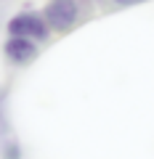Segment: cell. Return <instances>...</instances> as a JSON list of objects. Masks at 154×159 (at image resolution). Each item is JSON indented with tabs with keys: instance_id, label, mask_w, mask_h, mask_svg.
Listing matches in <instances>:
<instances>
[{
	"instance_id": "1",
	"label": "cell",
	"mask_w": 154,
	"mask_h": 159,
	"mask_svg": "<svg viewBox=\"0 0 154 159\" xmlns=\"http://www.w3.org/2000/svg\"><path fill=\"white\" fill-rule=\"evenodd\" d=\"M96 0H48L43 6L48 27L53 34H69L96 16Z\"/></svg>"
},
{
	"instance_id": "2",
	"label": "cell",
	"mask_w": 154,
	"mask_h": 159,
	"mask_svg": "<svg viewBox=\"0 0 154 159\" xmlns=\"http://www.w3.org/2000/svg\"><path fill=\"white\" fill-rule=\"evenodd\" d=\"M6 34H13V37H29V40H37V43L45 45L48 40H51L53 29L48 27L43 11L21 8V11H16V13L6 21Z\"/></svg>"
},
{
	"instance_id": "3",
	"label": "cell",
	"mask_w": 154,
	"mask_h": 159,
	"mask_svg": "<svg viewBox=\"0 0 154 159\" xmlns=\"http://www.w3.org/2000/svg\"><path fill=\"white\" fill-rule=\"evenodd\" d=\"M43 53V43L37 40H29V37H13L8 34L6 43H3V58H6L8 66H29L32 61H37Z\"/></svg>"
},
{
	"instance_id": "4",
	"label": "cell",
	"mask_w": 154,
	"mask_h": 159,
	"mask_svg": "<svg viewBox=\"0 0 154 159\" xmlns=\"http://www.w3.org/2000/svg\"><path fill=\"white\" fill-rule=\"evenodd\" d=\"M8 98H11V88L0 85V141L11 135V119H8Z\"/></svg>"
},
{
	"instance_id": "5",
	"label": "cell",
	"mask_w": 154,
	"mask_h": 159,
	"mask_svg": "<svg viewBox=\"0 0 154 159\" xmlns=\"http://www.w3.org/2000/svg\"><path fill=\"white\" fill-rule=\"evenodd\" d=\"M143 3H152V0H96V8L101 13H114V11H128V8L143 6Z\"/></svg>"
},
{
	"instance_id": "6",
	"label": "cell",
	"mask_w": 154,
	"mask_h": 159,
	"mask_svg": "<svg viewBox=\"0 0 154 159\" xmlns=\"http://www.w3.org/2000/svg\"><path fill=\"white\" fill-rule=\"evenodd\" d=\"M0 159H24V148H21V141L16 135H8L0 141Z\"/></svg>"
}]
</instances>
